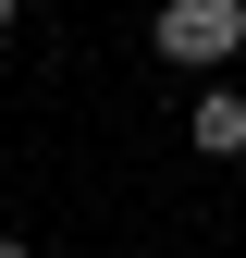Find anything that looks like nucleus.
<instances>
[{
    "label": "nucleus",
    "instance_id": "obj_1",
    "mask_svg": "<svg viewBox=\"0 0 246 258\" xmlns=\"http://www.w3.org/2000/svg\"><path fill=\"white\" fill-rule=\"evenodd\" d=\"M148 49H160V61H184V74H222V61L246 49V0H160Z\"/></svg>",
    "mask_w": 246,
    "mask_h": 258
},
{
    "label": "nucleus",
    "instance_id": "obj_2",
    "mask_svg": "<svg viewBox=\"0 0 246 258\" xmlns=\"http://www.w3.org/2000/svg\"><path fill=\"white\" fill-rule=\"evenodd\" d=\"M184 148H197V160H246V99H234L222 74H209L197 111H184Z\"/></svg>",
    "mask_w": 246,
    "mask_h": 258
},
{
    "label": "nucleus",
    "instance_id": "obj_3",
    "mask_svg": "<svg viewBox=\"0 0 246 258\" xmlns=\"http://www.w3.org/2000/svg\"><path fill=\"white\" fill-rule=\"evenodd\" d=\"M0 258H25V234H0Z\"/></svg>",
    "mask_w": 246,
    "mask_h": 258
},
{
    "label": "nucleus",
    "instance_id": "obj_4",
    "mask_svg": "<svg viewBox=\"0 0 246 258\" xmlns=\"http://www.w3.org/2000/svg\"><path fill=\"white\" fill-rule=\"evenodd\" d=\"M0 25H13V0H0Z\"/></svg>",
    "mask_w": 246,
    "mask_h": 258
}]
</instances>
